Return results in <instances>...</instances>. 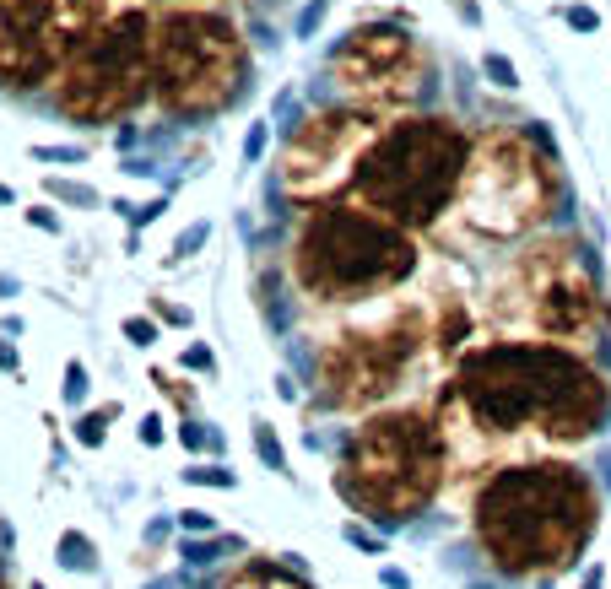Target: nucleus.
I'll list each match as a JSON object with an SVG mask.
<instances>
[{
	"label": "nucleus",
	"instance_id": "nucleus-1",
	"mask_svg": "<svg viewBox=\"0 0 611 589\" xmlns=\"http://www.w3.org/2000/svg\"><path fill=\"white\" fill-rule=\"evenodd\" d=\"M611 417L606 373L563 341H487L455 363V379L438 395L449 454L476 449H552L584 444Z\"/></svg>",
	"mask_w": 611,
	"mask_h": 589
},
{
	"label": "nucleus",
	"instance_id": "nucleus-2",
	"mask_svg": "<svg viewBox=\"0 0 611 589\" xmlns=\"http://www.w3.org/2000/svg\"><path fill=\"white\" fill-rule=\"evenodd\" d=\"M601 525V487L568 460L493 465L471 498L482 557L509 579H552L584 557Z\"/></svg>",
	"mask_w": 611,
	"mask_h": 589
},
{
	"label": "nucleus",
	"instance_id": "nucleus-3",
	"mask_svg": "<svg viewBox=\"0 0 611 589\" xmlns=\"http://www.w3.org/2000/svg\"><path fill=\"white\" fill-rule=\"evenodd\" d=\"M455 454H449L438 406H384L352 427L336 460V492L357 519L406 525L444 492Z\"/></svg>",
	"mask_w": 611,
	"mask_h": 589
},
{
	"label": "nucleus",
	"instance_id": "nucleus-4",
	"mask_svg": "<svg viewBox=\"0 0 611 589\" xmlns=\"http://www.w3.org/2000/svg\"><path fill=\"white\" fill-rule=\"evenodd\" d=\"M287 271L303 298L325 303V309H363V303H379L384 292L411 281L417 244L406 227L374 217L368 206L325 200V206L303 211Z\"/></svg>",
	"mask_w": 611,
	"mask_h": 589
},
{
	"label": "nucleus",
	"instance_id": "nucleus-5",
	"mask_svg": "<svg viewBox=\"0 0 611 589\" xmlns=\"http://www.w3.org/2000/svg\"><path fill=\"white\" fill-rule=\"evenodd\" d=\"M471 146V130L444 114L395 119L352 173L357 206H368L374 217L406 227V233H422L444 211H455L471 168Z\"/></svg>",
	"mask_w": 611,
	"mask_h": 589
},
{
	"label": "nucleus",
	"instance_id": "nucleus-6",
	"mask_svg": "<svg viewBox=\"0 0 611 589\" xmlns=\"http://www.w3.org/2000/svg\"><path fill=\"white\" fill-rule=\"evenodd\" d=\"M487 309L503 330H530L536 341L584 346L606 325V292L579 238H536L509 260Z\"/></svg>",
	"mask_w": 611,
	"mask_h": 589
},
{
	"label": "nucleus",
	"instance_id": "nucleus-7",
	"mask_svg": "<svg viewBox=\"0 0 611 589\" xmlns=\"http://www.w3.org/2000/svg\"><path fill=\"white\" fill-rule=\"evenodd\" d=\"M249 82V44L228 17L174 6L152 17V98L174 119L222 114Z\"/></svg>",
	"mask_w": 611,
	"mask_h": 589
},
{
	"label": "nucleus",
	"instance_id": "nucleus-8",
	"mask_svg": "<svg viewBox=\"0 0 611 589\" xmlns=\"http://www.w3.org/2000/svg\"><path fill=\"white\" fill-rule=\"evenodd\" d=\"M428 341L433 303H390L384 314L341 325L314 357L320 400L330 411H379L433 352Z\"/></svg>",
	"mask_w": 611,
	"mask_h": 589
},
{
	"label": "nucleus",
	"instance_id": "nucleus-9",
	"mask_svg": "<svg viewBox=\"0 0 611 589\" xmlns=\"http://www.w3.org/2000/svg\"><path fill=\"white\" fill-rule=\"evenodd\" d=\"M563 200V173L547 136H520V130H487L471 146V168L460 184V222L471 233L514 244V238L536 233L541 222Z\"/></svg>",
	"mask_w": 611,
	"mask_h": 589
},
{
	"label": "nucleus",
	"instance_id": "nucleus-10",
	"mask_svg": "<svg viewBox=\"0 0 611 589\" xmlns=\"http://www.w3.org/2000/svg\"><path fill=\"white\" fill-rule=\"evenodd\" d=\"M152 92V17L114 11L55 76V109L82 125L125 119Z\"/></svg>",
	"mask_w": 611,
	"mask_h": 589
},
{
	"label": "nucleus",
	"instance_id": "nucleus-11",
	"mask_svg": "<svg viewBox=\"0 0 611 589\" xmlns=\"http://www.w3.org/2000/svg\"><path fill=\"white\" fill-rule=\"evenodd\" d=\"M109 0H0V87H44L103 28Z\"/></svg>",
	"mask_w": 611,
	"mask_h": 589
},
{
	"label": "nucleus",
	"instance_id": "nucleus-12",
	"mask_svg": "<svg viewBox=\"0 0 611 589\" xmlns=\"http://www.w3.org/2000/svg\"><path fill=\"white\" fill-rule=\"evenodd\" d=\"M384 136V109L341 103V109L309 114L282 146V190L303 206H325L336 190H347L368 146Z\"/></svg>",
	"mask_w": 611,
	"mask_h": 589
},
{
	"label": "nucleus",
	"instance_id": "nucleus-13",
	"mask_svg": "<svg viewBox=\"0 0 611 589\" xmlns=\"http://www.w3.org/2000/svg\"><path fill=\"white\" fill-rule=\"evenodd\" d=\"M428 71L433 65L417 49V38L395 22H368V28L347 33V44H336V55H330V76L347 92V103H368V109L411 103Z\"/></svg>",
	"mask_w": 611,
	"mask_h": 589
},
{
	"label": "nucleus",
	"instance_id": "nucleus-14",
	"mask_svg": "<svg viewBox=\"0 0 611 589\" xmlns=\"http://www.w3.org/2000/svg\"><path fill=\"white\" fill-rule=\"evenodd\" d=\"M217 589H314V584L303 579V573L282 568V562H271V557H249V562H238Z\"/></svg>",
	"mask_w": 611,
	"mask_h": 589
},
{
	"label": "nucleus",
	"instance_id": "nucleus-15",
	"mask_svg": "<svg viewBox=\"0 0 611 589\" xmlns=\"http://www.w3.org/2000/svg\"><path fill=\"white\" fill-rule=\"evenodd\" d=\"M60 562H65L71 573H92V568H98V552H92V541H87V535L65 530V535H60Z\"/></svg>",
	"mask_w": 611,
	"mask_h": 589
},
{
	"label": "nucleus",
	"instance_id": "nucleus-16",
	"mask_svg": "<svg viewBox=\"0 0 611 589\" xmlns=\"http://www.w3.org/2000/svg\"><path fill=\"white\" fill-rule=\"evenodd\" d=\"M109 422H114V406H103V411H87V417H76V444L98 449V444H103V433H109Z\"/></svg>",
	"mask_w": 611,
	"mask_h": 589
},
{
	"label": "nucleus",
	"instance_id": "nucleus-17",
	"mask_svg": "<svg viewBox=\"0 0 611 589\" xmlns=\"http://www.w3.org/2000/svg\"><path fill=\"white\" fill-rule=\"evenodd\" d=\"M482 76H487L493 87H503V92L520 87V71H514V60H509V55H498V49H493V55H482Z\"/></svg>",
	"mask_w": 611,
	"mask_h": 589
},
{
	"label": "nucleus",
	"instance_id": "nucleus-18",
	"mask_svg": "<svg viewBox=\"0 0 611 589\" xmlns=\"http://www.w3.org/2000/svg\"><path fill=\"white\" fill-rule=\"evenodd\" d=\"M255 449H260V460L271 465V471H287V454H282V444H276L271 422H255Z\"/></svg>",
	"mask_w": 611,
	"mask_h": 589
},
{
	"label": "nucleus",
	"instance_id": "nucleus-19",
	"mask_svg": "<svg viewBox=\"0 0 611 589\" xmlns=\"http://www.w3.org/2000/svg\"><path fill=\"white\" fill-rule=\"evenodd\" d=\"M49 195L65 200V206H98V190H87L76 179H49Z\"/></svg>",
	"mask_w": 611,
	"mask_h": 589
},
{
	"label": "nucleus",
	"instance_id": "nucleus-20",
	"mask_svg": "<svg viewBox=\"0 0 611 589\" xmlns=\"http://www.w3.org/2000/svg\"><path fill=\"white\" fill-rule=\"evenodd\" d=\"M325 17H330V0H303V11H298V44L320 33V28H325Z\"/></svg>",
	"mask_w": 611,
	"mask_h": 589
},
{
	"label": "nucleus",
	"instance_id": "nucleus-21",
	"mask_svg": "<svg viewBox=\"0 0 611 589\" xmlns=\"http://www.w3.org/2000/svg\"><path fill=\"white\" fill-rule=\"evenodd\" d=\"M206 238H211V222H190V227L179 233V244H174V254H168V260H174V265H179V260H190V254L206 244Z\"/></svg>",
	"mask_w": 611,
	"mask_h": 589
},
{
	"label": "nucleus",
	"instance_id": "nucleus-22",
	"mask_svg": "<svg viewBox=\"0 0 611 589\" xmlns=\"http://www.w3.org/2000/svg\"><path fill=\"white\" fill-rule=\"evenodd\" d=\"M87 368L82 363H65V406H82V400H87Z\"/></svg>",
	"mask_w": 611,
	"mask_h": 589
},
{
	"label": "nucleus",
	"instance_id": "nucleus-23",
	"mask_svg": "<svg viewBox=\"0 0 611 589\" xmlns=\"http://www.w3.org/2000/svg\"><path fill=\"white\" fill-rule=\"evenodd\" d=\"M265 146H271V119H255V125H249V136H244V157H249V163H260Z\"/></svg>",
	"mask_w": 611,
	"mask_h": 589
},
{
	"label": "nucleus",
	"instance_id": "nucleus-24",
	"mask_svg": "<svg viewBox=\"0 0 611 589\" xmlns=\"http://www.w3.org/2000/svg\"><path fill=\"white\" fill-rule=\"evenodd\" d=\"M563 22H568L574 33H601V11H590V6H568Z\"/></svg>",
	"mask_w": 611,
	"mask_h": 589
},
{
	"label": "nucleus",
	"instance_id": "nucleus-25",
	"mask_svg": "<svg viewBox=\"0 0 611 589\" xmlns=\"http://www.w3.org/2000/svg\"><path fill=\"white\" fill-rule=\"evenodd\" d=\"M33 157L38 163H82V146H33Z\"/></svg>",
	"mask_w": 611,
	"mask_h": 589
},
{
	"label": "nucleus",
	"instance_id": "nucleus-26",
	"mask_svg": "<svg viewBox=\"0 0 611 589\" xmlns=\"http://www.w3.org/2000/svg\"><path fill=\"white\" fill-rule=\"evenodd\" d=\"M125 336L136 341V346H152L157 341V325H152V319H125Z\"/></svg>",
	"mask_w": 611,
	"mask_h": 589
},
{
	"label": "nucleus",
	"instance_id": "nucleus-27",
	"mask_svg": "<svg viewBox=\"0 0 611 589\" xmlns=\"http://www.w3.org/2000/svg\"><path fill=\"white\" fill-rule=\"evenodd\" d=\"M184 476H190V481H217V487H233V471H211V465H190Z\"/></svg>",
	"mask_w": 611,
	"mask_h": 589
},
{
	"label": "nucleus",
	"instance_id": "nucleus-28",
	"mask_svg": "<svg viewBox=\"0 0 611 589\" xmlns=\"http://www.w3.org/2000/svg\"><path fill=\"white\" fill-rule=\"evenodd\" d=\"M152 314H157V319H168V325H190V314H184V309H174V303H168V298H152Z\"/></svg>",
	"mask_w": 611,
	"mask_h": 589
},
{
	"label": "nucleus",
	"instance_id": "nucleus-29",
	"mask_svg": "<svg viewBox=\"0 0 611 589\" xmlns=\"http://www.w3.org/2000/svg\"><path fill=\"white\" fill-rule=\"evenodd\" d=\"M28 222H33V227H44V233H60V217H55L49 206H33V211H28Z\"/></svg>",
	"mask_w": 611,
	"mask_h": 589
},
{
	"label": "nucleus",
	"instance_id": "nucleus-30",
	"mask_svg": "<svg viewBox=\"0 0 611 589\" xmlns=\"http://www.w3.org/2000/svg\"><path fill=\"white\" fill-rule=\"evenodd\" d=\"M184 368H217V357H211L206 346H190V352H184Z\"/></svg>",
	"mask_w": 611,
	"mask_h": 589
},
{
	"label": "nucleus",
	"instance_id": "nucleus-31",
	"mask_svg": "<svg viewBox=\"0 0 611 589\" xmlns=\"http://www.w3.org/2000/svg\"><path fill=\"white\" fill-rule=\"evenodd\" d=\"M141 438H146V444H163V417H146L141 422Z\"/></svg>",
	"mask_w": 611,
	"mask_h": 589
},
{
	"label": "nucleus",
	"instance_id": "nucleus-32",
	"mask_svg": "<svg viewBox=\"0 0 611 589\" xmlns=\"http://www.w3.org/2000/svg\"><path fill=\"white\" fill-rule=\"evenodd\" d=\"M0 368H6V373L22 368V363H17V346H11V341H0Z\"/></svg>",
	"mask_w": 611,
	"mask_h": 589
},
{
	"label": "nucleus",
	"instance_id": "nucleus-33",
	"mask_svg": "<svg viewBox=\"0 0 611 589\" xmlns=\"http://www.w3.org/2000/svg\"><path fill=\"white\" fill-rule=\"evenodd\" d=\"M455 11H460L466 22H482V6H476V0H455Z\"/></svg>",
	"mask_w": 611,
	"mask_h": 589
},
{
	"label": "nucleus",
	"instance_id": "nucleus-34",
	"mask_svg": "<svg viewBox=\"0 0 611 589\" xmlns=\"http://www.w3.org/2000/svg\"><path fill=\"white\" fill-rule=\"evenodd\" d=\"M584 589H606V584H601V573H590V579H584Z\"/></svg>",
	"mask_w": 611,
	"mask_h": 589
},
{
	"label": "nucleus",
	"instance_id": "nucleus-35",
	"mask_svg": "<svg viewBox=\"0 0 611 589\" xmlns=\"http://www.w3.org/2000/svg\"><path fill=\"white\" fill-rule=\"evenodd\" d=\"M11 200H17V195H11V190H6V184H0V206H11Z\"/></svg>",
	"mask_w": 611,
	"mask_h": 589
},
{
	"label": "nucleus",
	"instance_id": "nucleus-36",
	"mask_svg": "<svg viewBox=\"0 0 611 589\" xmlns=\"http://www.w3.org/2000/svg\"><path fill=\"white\" fill-rule=\"evenodd\" d=\"M0 589H6V579H0Z\"/></svg>",
	"mask_w": 611,
	"mask_h": 589
},
{
	"label": "nucleus",
	"instance_id": "nucleus-37",
	"mask_svg": "<svg viewBox=\"0 0 611 589\" xmlns=\"http://www.w3.org/2000/svg\"><path fill=\"white\" fill-rule=\"evenodd\" d=\"M33 589H44V584H33Z\"/></svg>",
	"mask_w": 611,
	"mask_h": 589
}]
</instances>
